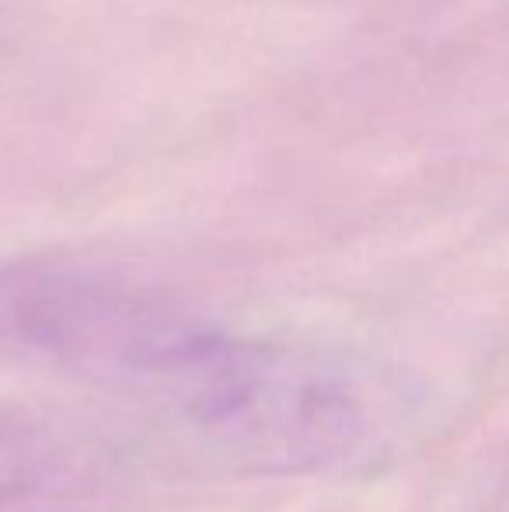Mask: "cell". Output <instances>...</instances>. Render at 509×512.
Listing matches in <instances>:
<instances>
[{
  "label": "cell",
  "instance_id": "3",
  "mask_svg": "<svg viewBox=\"0 0 509 512\" xmlns=\"http://www.w3.org/2000/svg\"><path fill=\"white\" fill-rule=\"evenodd\" d=\"M42 471V446L32 429L0 415V506L35 485Z\"/></svg>",
  "mask_w": 509,
  "mask_h": 512
},
{
  "label": "cell",
  "instance_id": "1",
  "mask_svg": "<svg viewBox=\"0 0 509 512\" xmlns=\"http://www.w3.org/2000/svg\"><path fill=\"white\" fill-rule=\"evenodd\" d=\"M178 443L238 474L332 464L367 429L363 394L318 356L171 324L119 377Z\"/></svg>",
  "mask_w": 509,
  "mask_h": 512
},
{
  "label": "cell",
  "instance_id": "2",
  "mask_svg": "<svg viewBox=\"0 0 509 512\" xmlns=\"http://www.w3.org/2000/svg\"><path fill=\"white\" fill-rule=\"evenodd\" d=\"M168 328L77 272L0 269V356H53L119 380Z\"/></svg>",
  "mask_w": 509,
  "mask_h": 512
}]
</instances>
